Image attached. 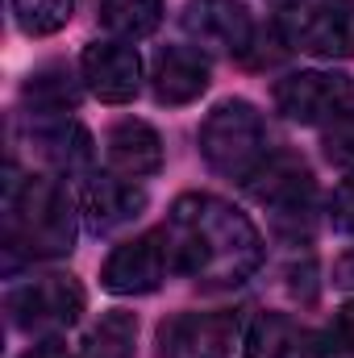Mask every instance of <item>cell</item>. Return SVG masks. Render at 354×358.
<instances>
[{
    "instance_id": "24",
    "label": "cell",
    "mask_w": 354,
    "mask_h": 358,
    "mask_svg": "<svg viewBox=\"0 0 354 358\" xmlns=\"http://www.w3.org/2000/svg\"><path fill=\"white\" fill-rule=\"evenodd\" d=\"M334 283H338V287H354V246L334 263Z\"/></svg>"
},
{
    "instance_id": "20",
    "label": "cell",
    "mask_w": 354,
    "mask_h": 358,
    "mask_svg": "<svg viewBox=\"0 0 354 358\" xmlns=\"http://www.w3.org/2000/svg\"><path fill=\"white\" fill-rule=\"evenodd\" d=\"M76 13V0H13V17L21 25V34L29 38H46L59 34Z\"/></svg>"
},
{
    "instance_id": "25",
    "label": "cell",
    "mask_w": 354,
    "mask_h": 358,
    "mask_svg": "<svg viewBox=\"0 0 354 358\" xmlns=\"http://www.w3.org/2000/svg\"><path fill=\"white\" fill-rule=\"evenodd\" d=\"M25 358H71V355H67V346H63L59 338H46V342H38Z\"/></svg>"
},
{
    "instance_id": "12",
    "label": "cell",
    "mask_w": 354,
    "mask_h": 358,
    "mask_svg": "<svg viewBox=\"0 0 354 358\" xmlns=\"http://www.w3.org/2000/svg\"><path fill=\"white\" fill-rule=\"evenodd\" d=\"M246 187H250V196L259 204L275 208V213H304V204L313 200L317 183H313V171L300 159H292V155H267V163L246 179Z\"/></svg>"
},
{
    "instance_id": "18",
    "label": "cell",
    "mask_w": 354,
    "mask_h": 358,
    "mask_svg": "<svg viewBox=\"0 0 354 358\" xmlns=\"http://www.w3.org/2000/svg\"><path fill=\"white\" fill-rule=\"evenodd\" d=\"M100 21L113 38L138 42L150 38L163 21V0H100Z\"/></svg>"
},
{
    "instance_id": "3",
    "label": "cell",
    "mask_w": 354,
    "mask_h": 358,
    "mask_svg": "<svg viewBox=\"0 0 354 358\" xmlns=\"http://www.w3.org/2000/svg\"><path fill=\"white\" fill-rule=\"evenodd\" d=\"M200 155L217 176L246 179L267 163V125L250 100H221L200 125Z\"/></svg>"
},
{
    "instance_id": "14",
    "label": "cell",
    "mask_w": 354,
    "mask_h": 358,
    "mask_svg": "<svg viewBox=\"0 0 354 358\" xmlns=\"http://www.w3.org/2000/svg\"><path fill=\"white\" fill-rule=\"evenodd\" d=\"M104 159L117 176H155L163 167V138L146 125V121H117L108 134H104Z\"/></svg>"
},
{
    "instance_id": "4",
    "label": "cell",
    "mask_w": 354,
    "mask_h": 358,
    "mask_svg": "<svg viewBox=\"0 0 354 358\" xmlns=\"http://www.w3.org/2000/svg\"><path fill=\"white\" fill-rule=\"evenodd\" d=\"M4 308H8L13 329H21L29 338H55V334H63L80 321L84 287L76 283V275L46 271V275H34V279L8 287Z\"/></svg>"
},
{
    "instance_id": "9",
    "label": "cell",
    "mask_w": 354,
    "mask_h": 358,
    "mask_svg": "<svg viewBox=\"0 0 354 358\" xmlns=\"http://www.w3.org/2000/svg\"><path fill=\"white\" fill-rule=\"evenodd\" d=\"M234 342V313H179L159 325V358H229Z\"/></svg>"
},
{
    "instance_id": "7",
    "label": "cell",
    "mask_w": 354,
    "mask_h": 358,
    "mask_svg": "<svg viewBox=\"0 0 354 358\" xmlns=\"http://www.w3.org/2000/svg\"><path fill=\"white\" fill-rule=\"evenodd\" d=\"M351 104V80L338 71H292L275 84V108L296 125H325Z\"/></svg>"
},
{
    "instance_id": "21",
    "label": "cell",
    "mask_w": 354,
    "mask_h": 358,
    "mask_svg": "<svg viewBox=\"0 0 354 358\" xmlns=\"http://www.w3.org/2000/svg\"><path fill=\"white\" fill-rule=\"evenodd\" d=\"M321 146H325V159H330L338 171L354 176V117H346V113L334 117V125L325 129Z\"/></svg>"
},
{
    "instance_id": "26",
    "label": "cell",
    "mask_w": 354,
    "mask_h": 358,
    "mask_svg": "<svg viewBox=\"0 0 354 358\" xmlns=\"http://www.w3.org/2000/svg\"><path fill=\"white\" fill-rule=\"evenodd\" d=\"M80 358H88V355H80Z\"/></svg>"
},
{
    "instance_id": "22",
    "label": "cell",
    "mask_w": 354,
    "mask_h": 358,
    "mask_svg": "<svg viewBox=\"0 0 354 358\" xmlns=\"http://www.w3.org/2000/svg\"><path fill=\"white\" fill-rule=\"evenodd\" d=\"M334 221H338L346 234H354V176L334 192Z\"/></svg>"
},
{
    "instance_id": "16",
    "label": "cell",
    "mask_w": 354,
    "mask_h": 358,
    "mask_svg": "<svg viewBox=\"0 0 354 358\" xmlns=\"http://www.w3.org/2000/svg\"><path fill=\"white\" fill-rule=\"evenodd\" d=\"M309 329L283 313H263L246 329V358H309Z\"/></svg>"
},
{
    "instance_id": "6",
    "label": "cell",
    "mask_w": 354,
    "mask_h": 358,
    "mask_svg": "<svg viewBox=\"0 0 354 358\" xmlns=\"http://www.w3.org/2000/svg\"><path fill=\"white\" fill-rule=\"evenodd\" d=\"M183 34L213 55L246 59L255 50V17L242 0H187Z\"/></svg>"
},
{
    "instance_id": "5",
    "label": "cell",
    "mask_w": 354,
    "mask_h": 358,
    "mask_svg": "<svg viewBox=\"0 0 354 358\" xmlns=\"http://www.w3.org/2000/svg\"><path fill=\"white\" fill-rule=\"evenodd\" d=\"M176 267V246L167 238V229H150V234H138L129 242H121L104 267H100V283L104 292L113 296H146L155 287H163V279Z\"/></svg>"
},
{
    "instance_id": "17",
    "label": "cell",
    "mask_w": 354,
    "mask_h": 358,
    "mask_svg": "<svg viewBox=\"0 0 354 358\" xmlns=\"http://www.w3.org/2000/svg\"><path fill=\"white\" fill-rule=\"evenodd\" d=\"M21 96L34 108V117H67V108L80 104V84L71 80V71L63 63H50V67H38L25 80Z\"/></svg>"
},
{
    "instance_id": "11",
    "label": "cell",
    "mask_w": 354,
    "mask_h": 358,
    "mask_svg": "<svg viewBox=\"0 0 354 358\" xmlns=\"http://www.w3.org/2000/svg\"><path fill=\"white\" fill-rule=\"evenodd\" d=\"M80 208L88 217L92 234H117L125 225H134L142 213H146V192L134 183L129 176H92L84 183V196H80Z\"/></svg>"
},
{
    "instance_id": "19",
    "label": "cell",
    "mask_w": 354,
    "mask_h": 358,
    "mask_svg": "<svg viewBox=\"0 0 354 358\" xmlns=\"http://www.w3.org/2000/svg\"><path fill=\"white\" fill-rule=\"evenodd\" d=\"M134 342H138V321L129 313H108L92 329L84 355L88 358H134Z\"/></svg>"
},
{
    "instance_id": "15",
    "label": "cell",
    "mask_w": 354,
    "mask_h": 358,
    "mask_svg": "<svg viewBox=\"0 0 354 358\" xmlns=\"http://www.w3.org/2000/svg\"><path fill=\"white\" fill-rule=\"evenodd\" d=\"M29 146L55 167V171H88L92 163V134L71 117H34Z\"/></svg>"
},
{
    "instance_id": "1",
    "label": "cell",
    "mask_w": 354,
    "mask_h": 358,
    "mask_svg": "<svg viewBox=\"0 0 354 358\" xmlns=\"http://www.w3.org/2000/svg\"><path fill=\"white\" fill-rule=\"evenodd\" d=\"M167 238L176 246V267L204 287H238L263 263L255 221L208 192H187L171 204Z\"/></svg>"
},
{
    "instance_id": "23",
    "label": "cell",
    "mask_w": 354,
    "mask_h": 358,
    "mask_svg": "<svg viewBox=\"0 0 354 358\" xmlns=\"http://www.w3.org/2000/svg\"><path fill=\"white\" fill-rule=\"evenodd\" d=\"M334 338H338V346L342 350H351L354 355V300H346L342 308H338V317H334V329H330Z\"/></svg>"
},
{
    "instance_id": "8",
    "label": "cell",
    "mask_w": 354,
    "mask_h": 358,
    "mask_svg": "<svg viewBox=\"0 0 354 358\" xmlns=\"http://www.w3.org/2000/svg\"><path fill=\"white\" fill-rule=\"evenodd\" d=\"M292 42L317 59H351L354 4L351 0H300L292 8Z\"/></svg>"
},
{
    "instance_id": "2",
    "label": "cell",
    "mask_w": 354,
    "mask_h": 358,
    "mask_svg": "<svg viewBox=\"0 0 354 358\" xmlns=\"http://www.w3.org/2000/svg\"><path fill=\"white\" fill-rule=\"evenodd\" d=\"M4 238L25 259H59L76 246V204L63 183L50 176H29L8 192Z\"/></svg>"
},
{
    "instance_id": "13",
    "label": "cell",
    "mask_w": 354,
    "mask_h": 358,
    "mask_svg": "<svg viewBox=\"0 0 354 358\" xmlns=\"http://www.w3.org/2000/svg\"><path fill=\"white\" fill-rule=\"evenodd\" d=\"M150 88L159 104H192L208 92V59L192 46H167L155 55Z\"/></svg>"
},
{
    "instance_id": "10",
    "label": "cell",
    "mask_w": 354,
    "mask_h": 358,
    "mask_svg": "<svg viewBox=\"0 0 354 358\" xmlns=\"http://www.w3.org/2000/svg\"><path fill=\"white\" fill-rule=\"evenodd\" d=\"M80 71H84L88 92L104 104H129L142 92V59L121 38H104V42L84 46Z\"/></svg>"
}]
</instances>
